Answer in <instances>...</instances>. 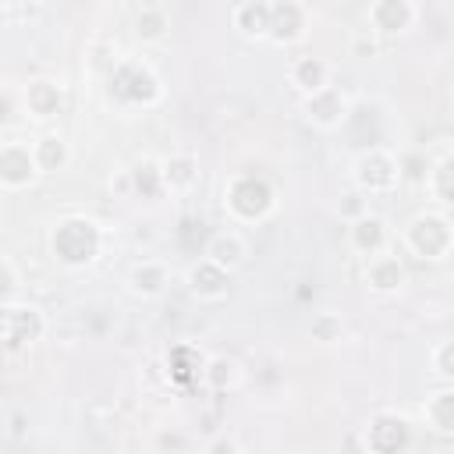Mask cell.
<instances>
[{
	"mask_svg": "<svg viewBox=\"0 0 454 454\" xmlns=\"http://www.w3.org/2000/svg\"><path fill=\"white\" fill-rule=\"evenodd\" d=\"M50 255L57 266L64 270H85L92 266L99 255H103V245H106V231L96 216H85V213H67L60 216L53 227H50Z\"/></svg>",
	"mask_w": 454,
	"mask_h": 454,
	"instance_id": "obj_1",
	"label": "cell"
},
{
	"mask_svg": "<svg viewBox=\"0 0 454 454\" xmlns=\"http://www.w3.org/2000/svg\"><path fill=\"white\" fill-rule=\"evenodd\" d=\"M277 206V188L255 174V170H238L223 184V213L245 227V223H262Z\"/></svg>",
	"mask_w": 454,
	"mask_h": 454,
	"instance_id": "obj_2",
	"label": "cell"
},
{
	"mask_svg": "<svg viewBox=\"0 0 454 454\" xmlns=\"http://www.w3.org/2000/svg\"><path fill=\"white\" fill-rule=\"evenodd\" d=\"M401 245L408 255L422 259V262H443L454 248V227L450 216L443 209H422L415 213L404 231H401Z\"/></svg>",
	"mask_w": 454,
	"mask_h": 454,
	"instance_id": "obj_3",
	"label": "cell"
},
{
	"mask_svg": "<svg viewBox=\"0 0 454 454\" xmlns=\"http://www.w3.org/2000/svg\"><path fill=\"white\" fill-rule=\"evenodd\" d=\"M404 181V163L387 145H369L351 163V184L358 195H390Z\"/></svg>",
	"mask_w": 454,
	"mask_h": 454,
	"instance_id": "obj_4",
	"label": "cell"
},
{
	"mask_svg": "<svg viewBox=\"0 0 454 454\" xmlns=\"http://www.w3.org/2000/svg\"><path fill=\"white\" fill-rule=\"evenodd\" d=\"M110 96L121 99L124 106H142V110H145V106H153V103L163 96V89H160L156 71H153L145 60L124 57V60H117L114 71H110Z\"/></svg>",
	"mask_w": 454,
	"mask_h": 454,
	"instance_id": "obj_5",
	"label": "cell"
},
{
	"mask_svg": "<svg viewBox=\"0 0 454 454\" xmlns=\"http://www.w3.org/2000/svg\"><path fill=\"white\" fill-rule=\"evenodd\" d=\"M362 447L369 454H404L411 447V422L397 411H376L362 429Z\"/></svg>",
	"mask_w": 454,
	"mask_h": 454,
	"instance_id": "obj_6",
	"label": "cell"
},
{
	"mask_svg": "<svg viewBox=\"0 0 454 454\" xmlns=\"http://www.w3.org/2000/svg\"><path fill=\"white\" fill-rule=\"evenodd\" d=\"M351 114V96L340 85H326L312 96H301V117L316 131H337Z\"/></svg>",
	"mask_w": 454,
	"mask_h": 454,
	"instance_id": "obj_7",
	"label": "cell"
},
{
	"mask_svg": "<svg viewBox=\"0 0 454 454\" xmlns=\"http://www.w3.org/2000/svg\"><path fill=\"white\" fill-rule=\"evenodd\" d=\"M39 177V167L32 160V142L25 138H4L0 142V195L4 192H25Z\"/></svg>",
	"mask_w": 454,
	"mask_h": 454,
	"instance_id": "obj_8",
	"label": "cell"
},
{
	"mask_svg": "<svg viewBox=\"0 0 454 454\" xmlns=\"http://www.w3.org/2000/svg\"><path fill=\"white\" fill-rule=\"evenodd\" d=\"M46 333V319L35 305H4L0 309V340L11 348H28Z\"/></svg>",
	"mask_w": 454,
	"mask_h": 454,
	"instance_id": "obj_9",
	"label": "cell"
},
{
	"mask_svg": "<svg viewBox=\"0 0 454 454\" xmlns=\"http://www.w3.org/2000/svg\"><path fill=\"white\" fill-rule=\"evenodd\" d=\"M309 21H312V11L305 4H298V0H277V4H270L266 39L277 43V46L301 43L309 35Z\"/></svg>",
	"mask_w": 454,
	"mask_h": 454,
	"instance_id": "obj_10",
	"label": "cell"
},
{
	"mask_svg": "<svg viewBox=\"0 0 454 454\" xmlns=\"http://www.w3.org/2000/svg\"><path fill=\"white\" fill-rule=\"evenodd\" d=\"M419 14L422 11L411 0H376L365 11V25H369L365 32H372V35H401L419 21Z\"/></svg>",
	"mask_w": 454,
	"mask_h": 454,
	"instance_id": "obj_11",
	"label": "cell"
},
{
	"mask_svg": "<svg viewBox=\"0 0 454 454\" xmlns=\"http://www.w3.org/2000/svg\"><path fill=\"white\" fill-rule=\"evenodd\" d=\"M365 284L372 294H397L408 284V266L394 245L365 259Z\"/></svg>",
	"mask_w": 454,
	"mask_h": 454,
	"instance_id": "obj_12",
	"label": "cell"
},
{
	"mask_svg": "<svg viewBox=\"0 0 454 454\" xmlns=\"http://www.w3.org/2000/svg\"><path fill=\"white\" fill-rule=\"evenodd\" d=\"M64 85L57 78H32L21 92V110L32 117V121H53L64 114Z\"/></svg>",
	"mask_w": 454,
	"mask_h": 454,
	"instance_id": "obj_13",
	"label": "cell"
},
{
	"mask_svg": "<svg viewBox=\"0 0 454 454\" xmlns=\"http://www.w3.org/2000/svg\"><path fill=\"white\" fill-rule=\"evenodd\" d=\"M184 287H188V294H192L195 301L213 305V301H223V298L231 294V273H223L220 266H213L209 259L199 255V259L188 266V273H184Z\"/></svg>",
	"mask_w": 454,
	"mask_h": 454,
	"instance_id": "obj_14",
	"label": "cell"
},
{
	"mask_svg": "<svg viewBox=\"0 0 454 454\" xmlns=\"http://www.w3.org/2000/svg\"><path fill=\"white\" fill-rule=\"evenodd\" d=\"M348 248L355 255H362V259L390 248V227H387V220L380 213H372V209L362 213L358 220H351L348 223Z\"/></svg>",
	"mask_w": 454,
	"mask_h": 454,
	"instance_id": "obj_15",
	"label": "cell"
},
{
	"mask_svg": "<svg viewBox=\"0 0 454 454\" xmlns=\"http://www.w3.org/2000/svg\"><path fill=\"white\" fill-rule=\"evenodd\" d=\"M199 181H202L199 156H192V153H170V156L160 160V184H163V192L184 199V195H192L199 188Z\"/></svg>",
	"mask_w": 454,
	"mask_h": 454,
	"instance_id": "obj_16",
	"label": "cell"
},
{
	"mask_svg": "<svg viewBox=\"0 0 454 454\" xmlns=\"http://www.w3.org/2000/svg\"><path fill=\"white\" fill-rule=\"evenodd\" d=\"M202 259H209V262L220 266L223 273H234V270L245 266V259H248V241H245L241 231L223 227V231L209 234V241H206V248H202Z\"/></svg>",
	"mask_w": 454,
	"mask_h": 454,
	"instance_id": "obj_17",
	"label": "cell"
},
{
	"mask_svg": "<svg viewBox=\"0 0 454 454\" xmlns=\"http://www.w3.org/2000/svg\"><path fill=\"white\" fill-rule=\"evenodd\" d=\"M287 82L301 96H312V92L333 85V67H330V60H323L316 53H301V57H291L287 60Z\"/></svg>",
	"mask_w": 454,
	"mask_h": 454,
	"instance_id": "obj_18",
	"label": "cell"
},
{
	"mask_svg": "<svg viewBox=\"0 0 454 454\" xmlns=\"http://www.w3.org/2000/svg\"><path fill=\"white\" fill-rule=\"evenodd\" d=\"M170 284V270L163 259H138L128 273V291L135 298H160Z\"/></svg>",
	"mask_w": 454,
	"mask_h": 454,
	"instance_id": "obj_19",
	"label": "cell"
},
{
	"mask_svg": "<svg viewBox=\"0 0 454 454\" xmlns=\"http://www.w3.org/2000/svg\"><path fill=\"white\" fill-rule=\"evenodd\" d=\"M32 160L39 174H57L71 163V145L60 131H43L39 138H32Z\"/></svg>",
	"mask_w": 454,
	"mask_h": 454,
	"instance_id": "obj_20",
	"label": "cell"
},
{
	"mask_svg": "<svg viewBox=\"0 0 454 454\" xmlns=\"http://www.w3.org/2000/svg\"><path fill=\"white\" fill-rule=\"evenodd\" d=\"M231 25L245 35V39H266V25H270V4L262 0H241L231 7Z\"/></svg>",
	"mask_w": 454,
	"mask_h": 454,
	"instance_id": "obj_21",
	"label": "cell"
},
{
	"mask_svg": "<svg viewBox=\"0 0 454 454\" xmlns=\"http://www.w3.org/2000/svg\"><path fill=\"white\" fill-rule=\"evenodd\" d=\"M167 32H170V14H167L163 4H145V7H138V14H135V35H138L142 43H163Z\"/></svg>",
	"mask_w": 454,
	"mask_h": 454,
	"instance_id": "obj_22",
	"label": "cell"
},
{
	"mask_svg": "<svg viewBox=\"0 0 454 454\" xmlns=\"http://www.w3.org/2000/svg\"><path fill=\"white\" fill-rule=\"evenodd\" d=\"M422 415H426V422L440 436H450V429H454V390L450 387H440L436 394H429L426 404H422Z\"/></svg>",
	"mask_w": 454,
	"mask_h": 454,
	"instance_id": "obj_23",
	"label": "cell"
},
{
	"mask_svg": "<svg viewBox=\"0 0 454 454\" xmlns=\"http://www.w3.org/2000/svg\"><path fill=\"white\" fill-rule=\"evenodd\" d=\"M450 174H454V160H450V153H443V156L426 170V188H429V195L436 199V209H443V213H447L450 195H454V188H450Z\"/></svg>",
	"mask_w": 454,
	"mask_h": 454,
	"instance_id": "obj_24",
	"label": "cell"
},
{
	"mask_svg": "<svg viewBox=\"0 0 454 454\" xmlns=\"http://www.w3.org/2000/svg\"><path fill=\"white\" fill-rule=\"evenodd\" d=\"M238 362L234 358H227V355H213V358H206V365H202V383L209 387V390H216V394H223V390H231L234 383H238Z\"/></svg>",
	"mask_w": 454,
	"mask_h": 454,
	"instance_id": "obj_25",
	"label": "cell"
},
{
	"mask_svg": "<svg viewBox=\"0 0 454 454\" xmlns=\"http://www.w3.org/2000/svg\"><path fill=\"white\" fill-rule=\"evenodd\" d=\"M309 333H312V340H319V344H337L340 337H344V319L337 316V312H316L312 316V323H309Z\"/></svg>",
	"mask_w": 454,
	"mask_h": 454,
	"instance_id": "obj_26",
	"label": "cell"
},
{
	"mask_svg": "<svg viewBox=\"0 0 454 454\" xmlns=\"http://www.w3.org/2000/svg\"><path fill=\"white\" fill-rule=\"evenodd\" d=\"M429 362H433V372H436L440 387H450V376H454V340H440L429 351Z\"/></svg>",
	"mask_w": 454,
	"mask_h": 454,
	"instance_id": "obj_27",
	"label": "cell"
},
{
	"mask_svg": "<svg viewBox=\"0 0 454 454\" xmlns=\"http://www.w3.org/2000/svg\"><path fill=\"white\" fill-rule=\"evenodd\" d=\"M14 291H18V270H14V262L7 255H0V309L11 305Z\"/></svg>",
	"mask_w": 454,
	"mask_h": 454,
	"instance_id": "obj_28",
	"label": "cell"
},
{
	"mask_svg": "<svg viewBox=\"0 0 454 454\" xmlns=\"http://www.w3.org/2000/svg\"><path fill=\"white\" fill-rule=\"evenodd\" d=\"M337 213H340V220H344V223H351V220H358L362 213H369V202H365V195L348 192V195L337 202Z\"/></svg>",
	"mask_w": 454,
	"mask_h": 454,
	"instance_id": "obj_29",
	"label": "cell"
},
{
	"mask_svg": "<svg viewBox=\"0 0 454 454\" xmlns=\"http://www.w3.org/2000/svg\"><path fill=\"white\" fill-rule=\"evenodd\" d=\"M206 454H241V447L234 436H216V440H209Z\"/></svg>",
	"mask_w": 454,
	"mask_h": 454,
	"instance_id": "obj_30",
	"label": "cell"
}]
</instances>
